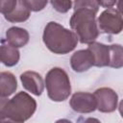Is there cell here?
<instances>
[{"label":"cell","instance_id":"15","mask_svg":"<svg viewBox=\"0 0 123 123\" xmlns=\"http://www.w3.org/2000/svg\"><path fill=\"white\" fill-rule=\"evenodd\" d=\"M111 50V59H110V67L112 68H121L123 66V50L120 44H111L110 45Z\"/></svg>","mask_w":123,"mask_h":123},{"label":"cell","instance_id":"6","mask_svg":"<svg viewBox=\"0 0 123 123\" xmlns=\"http://www.w3.org/2000/svg\"><path fill=\"white\" fill-rule=\"evenodd\" d=\"M93 95L97 103L96 110H98L99 111L109 113L114 111L117 109L118 95L112 88L111 87L97 88L94 91Z\"/></svg>","mask_w":123,"mask_h":123},{"label":"cell","instance_id":"7","mask_svg":"<svg viewBox=\"0 0 123 123\" xmlns=\"http://www.w3.org/2000/svg\"><path fill=\"white\" fill-rule=\"evenodd\" d=\"M71 109L79 113L93 112L97 108V103L94 95L89 92L78 91L75 92L69 101Z\"/></svg>","mask_w":123,"mask_h":123},{"label":"cell","instance_id":"10","mask_svg":"<svg viewBox=\"0 0 123 123\" xmlns=\"http://www.w3.org/2000/svg\"><path fill=\"white\" fill-rule=\"evenodd\" d=\"M71 68L78 73L85 72L93 66V59L91 53L87 49H81L72 54L70 58Z\"/></svg>","mask_w":123,"mask_h":123},{"label":"cell","instance_id":"18","mask_svg":"<svg viewBox=\"0 0 123 123\" xmlns=\"http://www.w3.org/2000/svg\"><path fill=\"white\" fill-rule=\"evenodd\" d=\"M17 0H0V12L4 15L10 13L16 5Z\"/></svg>","mask_w":123,"mask_h":123},{"label":"cell","instance_id":"8","mask_svg":"<svg viewBox=\"0 0 123 123\" xmlns=\"http://www.w3.org/2000/svg\"><path fill=\"white\" fill-rule=\"evenodd\" d=\"M23 87L36 96L41 95L44 89V82L41 75L36 71H25L20 75Z\"/></svg>","mask_w":123,"mask_h":123},{"label":"cell","instance_id":"23","mask_svg":"<svg viewBox=\"0 0 123 123\" xmlns=\"http://www.w3.org/2000/svg\"><path fill=\"white\" fill-rule=\"evenodd\" d=\"M55 123H72L70 120H68V119H65V118H62V119H59V120H57Z\"/></svg>","mask_w":123,"mask_h":123},{"label":"cell","instance_id":"5","mask_svg":"<svg viewBox=\"0 0 123 123\" xmlns=\"http://www.w3.org/2000/svg\"><path fill=\"white\" fill-rule=\"evenodd\" d=\"M98 30L111 35H118L123 28L122 13L117 9H106L97 18Z\"/></svg>","mask_w":123,"mask_h":123},{"label":"cell","instance_id":"2","mask_svg":"<svg viewBox=\"0 0 123 123\" xmlns=\"http://www.w3.org/2000/svg\"><path fill=\"white\" fill-rule=\"evenodd\" d=\"M42 40L51 52L58 55H64L73 51L79 41L73 31L55 21L46 24L42 34Z\"/></svg>","mask_w":123,"mask_h":123},{"label":"cell","instance_id":"3","mask_svg":"<svg viewBox=\"0 0 123 123\" xmlns=\"http://www.w3.org/2000/svg\"><path fill=\"white\" fill-rule=\"evenodd\" d=\"M36 110V100L27 92L19 91L12 98L9 99L0 119L8 118L15 122L24 123V121L32 117Z\"/></svg>","mask_w":123,"mask_h":123},{"label":"cell","instance_id":"9","mask_svg":"<svg viewBox=\"0 0 123 123\" xmlns=\"http://www.w3.org/2000/svg\"><path fill=\"white\" fill-rule=\"evenodd\" d=\"M86 49L91 53L93 59V66H97V67L109 66L110 59H111L110 45L94 41L92 43H89Z\"/></svg>","mask_w":123,"mask_h":123},{"label":"cell","instance_id":"1","mask_svg":"<svg viewBox=\"0 0 123 123\" xmlns=\"http://www.w3.org/2000/svg\"><path fill=\"white\" fill-rule=\"evenodd\" d=\"M74 12L70 17V27L81 43L89 44L96 40L99 30L96 14L99 5L95 0H78L73 2Z\"/></svg>","mask_w":123,"mask_h":123},{"label":"cell","instance_id":"17","mask_svg":"<svg viewBox=\"0 0 123 123\" xmlns=\"http://www.w3.org/2000/svg\"><path fill=\"white\" fill-rule=\"evenodd\" d=\"M24 2L31 12H39L48 4L46 0H24Z\"/></svg>","mask_w":123,"mask_h":123},{"label":"cell","instance_id":"19","mask_svg":"<svg viewBox=\"0 0 123 123\" xmlns=\"http://www.w3.org/2000/svg\"><path fill=\"white\" fill-rule=\"evenodd\" d=\"M97 3H98L99 6H102L104 8H108V9H111L114 5L117 4L116 1H97Z\"/></svg>","mask_w":123,"mask_h":123},{"label":"cell","instance_id":"11","mask_svg":"<svg viewBox=\"0 0 123 123\" xmlns=\"http://www.w3.org/2000/svg\"><path fill=\"white\" fill-rule=\"evenodd\" d=\"M29 33L26 29L13 26L7 30L6 32V41L8 44L14 48H20L25 46L29 42Z\"/></svg>","mask_w":123,"mask_h":123},{"label":"cell","instance_id":"12","mask_svg":"<svg viewBox=\"0 0 123 123\" xmlns=\"http://www.w3.org/2000/svg\"><path fill=\"white\" fill-rule=\"evenodd\" d=\"M19 59L20 53L18 49L5 43V41L2 40V44L0 45V62L4 65L12 67L18 63Z\"/></svg>","mask_w":123,"mask_h":123},{"label":"cell","instance_id":"13","mask_svg":"<svg viewBox=\"0 0 123 123\" xmlns=\"http://www.w3.org/2000/svg\"><path fill=\"white\" fill-rule=\"evenodd\" d=\"M17 88V80L10 71L0 72V96L9 97L15 92Z\"/></svg>","mask_w":123,"mask_h":123},{"label":"cell","instance_id":"20","mask_svg":"<svg viewBox=\"0 0 123 123\" xmlns=\"http://www.w3.org/2000/svg\"><path fill=\"white\" fill-rule=\"evenodd\" d=\"M9 101V98L8 97H1L0 96V118L2 116V113H3V111L5 109V106L6 104L8 103Z\"/></svg>","mask_w":123,"mask_h":123},{"label":"cell","instance_id":"4","mask_svg":"<svg viewBox=\"0 0 123 123\" xmlns=\"http://www.w3.org/2000/svg\"><path fill=\"white\" fill-rule=\"evenodd\" d=\"M48 97L54 102H62L71 94V85L67 73L61 67L51 68L44 81Z\"/></svg>","mask_w":123,"mask_h":123},{"label":"cell","instance_id":"16","mask_svg":"<svg viewBox=\"0 0 123 123\" xmlns=\"http://www.w3.org/2000/svg\"><path fill=\"white\" fill-rule=\"evenodd\" d=\"M50 4L52 5V7L59 12H62V13H64V12H67L71 8H72V5H73V2L72 1H59V0H52L50 2Z\"/></svg>","mask_w":123,"mask_h":123},{"label":"cell","instance_id":"21","mask_svg":"<svg viewBox=\"0 0 123 123\" xmlns=\"http://www.w3.org/2000/svg\"><path fill=\"white\" fill-rule=\"evenodd\" d=\"M83 123H102L99 119H97V118H94V117H88V118H86Z\"/></svg>","mask_w":123,"mask_h":123},{"label":"cell","instance_id":"22","mask_svg":"<svg viewBox=\"0 0 123 123\" xmlns=\"http://www.w3.org/2000/svg\"><path fill=\"white\" fill-rule=\"evenodd\" d=\"M0 123H20V122H15V121L8 119V118H2V119H0Z\"/></svg>","mask_w":123,"mask_h":123},{"label":"cell","instance_id":"14","mask_svg":"<svg viewBox=\"0 0 123 123\" xmlns=\"http://www.w3.org/2000/svg\"><path fill=\"white\" fill-rule=\"evenodd\" d=\"M30 15H31V11L26 6L24 0H17L13 10L10 13L4 15V17L9 22L16 23V22L26 21L30 17Z\"/></svg>","mask_w":123,"mask_h":123}]
</instances>
